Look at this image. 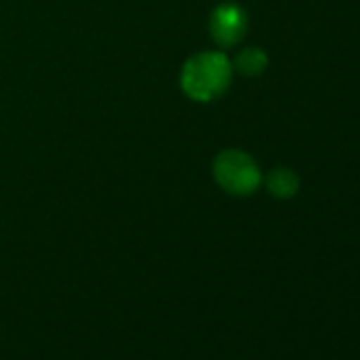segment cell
Returning a JSON list of instances; mask_svg holds the SVG:
<instances>
[{"label":"cell","mask_w":360,"mask_h":360,"mask_svg":"<svg viewBox=\"0 0 360 360\" xmlns=\"http://www.w3.org/2000/svg\"><path fill=\"white\" fill-rule=\"evenodd\" d=\"M299 176L288 169V167H274L267 176H265V187L267 191L278 198V200H288L299 191Z\"/></svg>","instance_id":"obj_4"},{"label":"cell","mask_w":360,"mask_h":360,"mask_svg":"<svg viewBox=\"0 0 360 360\" xmlns=\"http://www.w3.org/2000/svg\"><path fill=\"white\" fill-rule=\"evenodd\" d=\"M208 28H210L212 41L219 47L231 49L246 37V32H248V15L236 3H223L212 11Z\"/></svg>","instance_id":"obj_3"},{"label":"cell","mask_w":360,"mask_h":360,"mask_svg":"<svg viewBox=\"0 0 360 360\" xmlns=\"http://www.w3.org/2000/svg\"><path fill=\"white\" fill-rule=\"evenodd\" d=\"M233 64L221 51L191 56L180 70V87L195 102H214L231 85Z\"/></svg>","instance_id":"obj_1"},{"label":"cell","mask_w":360,"mask_h":360,"mask_svg":"<svg viewBox=\"0 0 360 360\" xmlns=\"http://www.w3.org/2000/svg\"><path fill=\"white\" fill-rule=\"evenodd\" d=\"M267 64H269V58L261 47H248L238 53L233 62V70H238L244 77H259L265 72Z\"/></svg>","instance_id":"obj_5"},{"label":"cell","mask_w":360,"mask_h":360,"mask_svg":"<svg viewBox=\"0 0 360 360\" xmlns=\"http://www.w3.org/2000/svg\"><path fill=\"white\" fill-rule=\"evenodd\" d=\"M212 174H214L217 185L225 193L236 195V198L252 195L263 183V174L257 161L240 148L221 150L214 157Z\"/></svg>","instance_id":"obj_2"}]
</instances>
